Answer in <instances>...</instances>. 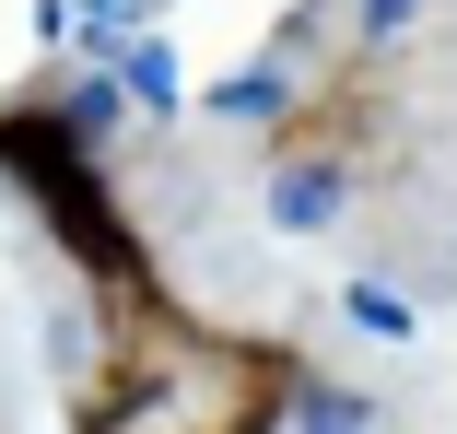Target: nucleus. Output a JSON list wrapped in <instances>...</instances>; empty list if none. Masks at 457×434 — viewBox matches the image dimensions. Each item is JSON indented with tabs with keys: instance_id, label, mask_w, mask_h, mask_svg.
<instances>
[{
	"instance_id": "obj_1",
	"label": "nucleus",
	"mask_w": 457,
	"mask_h": 434,
	"mask_svg": "<svg viewBox=\"0 0 457 434\" xmlns=\"http://www.w3.org/2000/svg\"><path fill=\"white\" fill-rule=\"evenodd\" d=\"M0 177L36 212L71 282V353H59V411L71 434H294L305 411V353L270 329L212 317L188 282L153 258L106 129L71 82L0 106Z\"/></svg>"
}]
</instances>
